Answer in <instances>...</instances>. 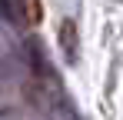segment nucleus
<instances>
[{
    "label": "nucleus",
    "instance_id": "obj_1",
    "mask_svg": "<svg viewBox=\"0 0 123 120\" xmlns=\"http://www.w3.org/2000/svg\"><path fill=\"white\" fill-rule=\"evenodd\" d=\"M60 47L70 60H77V23L73 20H63L60 23Z\"/></svg>",
    "mask_w": 123,
    "mask_h": 120
},
{
    "label": "nucleus",
    "instance_id": "obj_2",
    "mask_svg": "<svg viewBox=\"0 0 123 120\" xmlns=\"http://www.w3.org/2000/svg\"><path fill=\"white\" fill-rule=\"evenodd\" d=\"M17 10H20L23 23H30V27H37L43 20V3L40 0H17Z\"/></svg>",
    "mask_w": 123,
    "mask_h": 120
}]
</instances>
